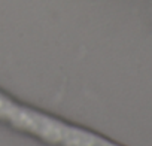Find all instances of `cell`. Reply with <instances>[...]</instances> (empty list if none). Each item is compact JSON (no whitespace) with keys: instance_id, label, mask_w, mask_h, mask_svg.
I'll use <instances>...</instances> for the list:
<instances>
[{"instance_id":"cell-1","label":"cell","mask_w":152,"mask_h":146,"mask_svg":"<svg viewBox=\"0 0 152 146\" xmlns=\"http://www.w3.org/2000/svg\"><path fill=\"white\" fill-rule=\"evenodd\" d=\"M0 121L54 146H122L97 133L75 127L51 115L17 103L2 91Z\"/></svg>"}]
</instances>
